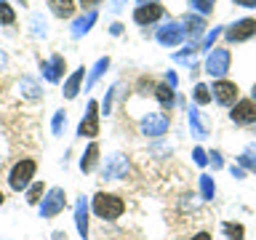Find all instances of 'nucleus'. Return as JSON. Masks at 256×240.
<instances>
[{"label": "nucleus", "instance_id": "1", "mask_svg": "<svg viewBox=\"0 0 256 240\" xmlns=\"http://www.w3.org/2000/svg\"><path fill=\"white\" fill-rule=\"evenodd\" d=\"M91 208L102 222H115L126 214V200L115 195V192H96L91 200Z\"/></svg>", "mask_w": 256, "mask_h": 240}, {"label": "nucleus", "instance_id": "2", "mask_svg": "<svg viewBox=\"0 0 256 240\" xmlns=\"http://www.w3.org/2000/svg\"><path fill=\"white\" fill-rule=\"evenodd\" d=\"M35 174H38V163L32 158H24L11 168V174H8V187H11L14 192L27 190L30 184L35 182Z\"/></svg>", "mask_w": 256, "mask_h": 240}, {"label": "nucleus", "instance_id": "3", "mask_svg": "<svg viewBox=\"0 0 256 240\" xmlns=\"http://www.w3.org/2000/svg\"><path fill=\"white\" fill-rule=\"evenodd\" d=\"M230 62H232V56H230L227 48H211V51H208V56H206V67H203V70H206L211 78L222 80V78L230 72Z\"/></svg>", "mask_w": 256, "mask_h": 240}, {"label": "nucleus", "instance_id": "4", "mask_svg": "<svg viewBox=\"0 0 256 240\" xmlns=\"http://www.w3.org/2000/svg\"><path fill=\"white\" fill-rule=\"evenodd\" d=\"M168 126H171V123H168L166 112H147V115L142 118V123H139L142 134L147 136V139H160V136H166Z\"/></svg>", "mask_w": 256, "mask_h": 240}, {"label": "nucleus", "instance_id": "5", "mask_svg": "<svg viewBox=\"0 0 256 240\" xmlns=\"http://www.w3.org/2000/svg\"><path fill=\"white\" fill-rule=\"evenodd\" d=\"M64 206H67L64 190L62 187H51L46 192V198L40 200V216H43V219H54V216H59L64 211Z\"/></svg>", "mask_w": 256, "mask_h": 240}, {"label": "nucleus", "instance_id": "6", "mask_svg": "<svg viewBox=\"0 0 256 240\" xmlns=\"http://www.w3.org/2000/svg\"><path fill=\"white\" fill-rule=\"evenodd\" d=\"M128 174H131V163H128V158L123 152H112L107 158V163H104V168H102V176L104 179H112V182L126 179Z\"/></svg>", "mask_w": 256, "mask_h": 240}, {"label": "nucleus", "instance_id": "7", "mask_svg": "<svg viewBox=\"0 0 256 240\" xmlns=\"http://www.w3.org/2000/svg\"><path fill=\"white\" fill-rule=\"evenodd\" d=\"M158 43L166 46V48H176L179 43H184L187 32H184V24L182 22H166L163 27H158Z\"/></svg>", "mask_w": 256, "mask_h": 240}, {"label": "nucleus", "instance_id": "8", "mask_svg": "<svg viewBox=\"0 0 256 240\" xmlns=\"http://www.w3.org/2000/svg\"><path fill=\"white\" fill-rule=\"evenodd\" d=\"M238 94L240 88L238 83H232V80H216V83L211 86V96L216 99V104H222V107H232V104L238 102Z\"/></svg>", "mask_w": 256, "mask_h": 240}, {"label": "nucleus", "instance_id": "9", "mask_svg": "<svg viewBox=\"0 0 256 240\" xmlns=\"http://www.w3.org/2000/svg\"><path fill=\"white\" fill-rule=\"evenodd\" d=\"M256 35V19H238L235 24H230L227 30H224V38L230 40V43H246V40H251Z\"/></svg>", "mask_w": 256, "mask_h": 240}, {"label": "nucleus", "instance_id": "10", "mask_svg": "<svg viewBox=\"0 0 256 240\" xmlns=\"http://www.w3.org/2000/svg\"><path fill=\"white\" fill-rule=\"evenodd\" d=\"M232 123L238 126H254L256 123V102L254 99H240L232 104V112H230Z\"/></svg>", "mask_w": 256, "mask_h": 240}, {"label": "nucleus", "instance_id": "11", "mask_svg": "<svg viewBox=\"0 0 256 240\" xmlns=\"http://www.w3.org/2000/svg\"><path fill=\"white\" fill-rule=\"evenodd\" d=\"M78 136H88V139H96L99 136V104L96 102H88V112L83 115V120H80L78 126Z\"/></svg>", "mask_w": 256, "mask_h": 240}, {"label": "nucleus", "instance_id": "12", "mask_svg": "<svg viewBox=\"0 0 256 240\" xmlns=\"http://www.w3.org/2000/svg\"><path fill=\"white\" fill-rule=\"evenodd\" d=\"M166 16V8L160 6V3H150V6H136V11H134V22L136 24H142V27H150V24H155L160 22Z\"/></svg>", "mask_w": 256, "mask_h": 240}, {"label": "nucleus", "instance_id": "13", "mask_svg": "<svg viewBox=\"0 0 256 240\" xmlns=\"http://www.w3.org/2000/svg\"><path fill=\"white\" fill-rule=\"evenodd\" d=\"M62 75H64V59L56 54V56H51V59L43 64V78L48 80V83H59Z\"/></svg>", "mask_w": 256, "mask_h": 240}, {"label": "nucleus", "instance_id": "14", "mask_svg": "<svg viewBox=\"0 0 256 240\" xmlns=\"http://www.w3.org/2000/svg\"><path fill=\"white\" fill-rule=\"evenodd\" d=\"M174 91H176V88H171L168 83H158L152 94H155V99L160 102V107H163V110H174V107H176V102H179Z\"/></svg>", "mask_w": 256, "mask_h": 240}, {"label": "nucleus", "instance_id": "15", "mask_svg": "<svg viewBox=\"0 0 256 240\" xmlns=\"http://www.w3.org/2000/svg\"><path fill=\"white\" fill-rule=\"evenodd\" d=\"M75 224H78V232H80V238H88V203H86V198H78V203H75Z\"/></svg>", "mask_w": 256, "mask_h": 240}, {"label": "nucleus", "instance_id": "16", "mask_svg": "<svg viewBox=\"0 0 256 240\" xmlns=\"http://www.w3.org/2000/svg\"><path fill=\"white\" fill-rule=\"evenodd\" d=\"M182 24H184V32H187L192 40H198V38L206 32V22H203V16H200V14H198V16H195V14H187Z\"/></svg>", "mask_w": 256, "mask_h": 240}, {"label": "nucleus", "instance_id": "17", "mask_svg": "<svg viewBox=\"0 0 256 240\" xmlns=\"http://www.w3.org/2000/svg\"><path fill=\"white\" fill-rule=\"evenodd\" d=\"M96 163H99V144L91 142V144H88V150L83 152V158H80V171L91 174L94 168H96Z\"/></svg>", "mask_w": 256, "mask_h": 240}, {"label": "nucleus", "instance_id": "18", "mask_svg": "<svg viewBox=\"0 0 256 240\" xmlns=\"http://www.w3.org/2000/svg\"><path fill=\"white\" fill-rule=\"evenodd\" d=\"M83 78H86V67L75 70V72L67 78V83H64V99H75L78 91H80V83H83Z\"/></svg>", "mask_w": 256, "mask_h": 240}, {"label": "nucleus", "instance_id": "19", "mask_svg": "<svg viewBox=\"0 0 256 240\" xmlns=\"http://www.w3.org/2000/svg\"><path fill=\"white\" fill-rule=\"evenodd\" d=\"M48 6H51L54 16H59V19H70L75 14V0H48Z\"/></svg>", "mask_w": 256, "mask_h": 240}, {"label": "nucleus", "instance_id": "20", "mask_svg": "<svg viewBox=\"0 0 256 240\" xmlns=\"http://www.w3.org/2000/svg\"><path fill=\"white\" fill-rule=\"evenodd\" d=\"M96 22V11H88L86 16H80V19L75 22V27H72V35L80 38V35H86L88 30H91V24Z\"/></svg>", "mask_w": 256, "mask_h": 240}, {"label": "nucleus", "instance_id": "21", "mask_svg": "<svg viewBox=\"0 0 256 240\" xmlns=\"http://www.w3.org/2000/svg\"><path fill=\"white\" fill-rule=\"evenodd\" d=\"M238 163H240V168H248V171L256 174V144L246 147L243 155H238Z\"/></svg>", "mask_w": 256, "mask_h": 240}, {"label": "nucleus", "instance_id": "22", "mask_svg": "<svg viewBox=\"0 0 256 240\" xmlns=\"http://www.w3.org/2000/svg\"><path fill=\"white\" fill-rule=\"evenodd\" d=\"M46 195V184L43 182H32L27 187V203L30 206H40V200Z\"/></svg>", "mask_w": 256, "mask_h": 240}, {"label": "nucleus", "instance_id": "23", "mask_svg": "<svg viewBox=\"0 0 256 240\" xmlns=\"http://www.w3.org/2000/svg\"><path fill=\"white\" fill-rule=\"evenodd\" d=\"M192 99H195V104H200V107H206V104L214 99V96H211V86H206V83H195Z\"/></svg>", "mask_w": 256, "mask_h": 240}, {"label": "nucleus", "instance_id": "24", "mask_svg": "<svg viewBox=\"0 0 256 240\" xmlns=\"http://www.w3.org/2000/svg\"><path fill=\"white\" fill-rule=\"evenodd\" d=\"M222 232H224V235H227L230 240H243V238H246V230H243V224L224 222V224H222Z\"/></svg>", "mask_w": 256, "mask_h": 240}, {"label": "nucleus", "instance_id": "25", "mask_svg": "<svg viewBox=\"0 0 256 240\" xmlns=\"http://www.w3.org/2000/svg\"><path fill=\"white\" fill-rule=\"evenodd\" d=\"M107 67H110V56H102V59L96 62V67L91 70V75H88V83H86V86L91 88V86L96 83V80H99V78L104 75V70H107Z\"/></svg>", "mask_w": 256, "mask_h": 240}, {"label": "nucleus", "instance_id": "26", "mask_svg": "<svg viewBox=\"0 0 256 240\" xmlns=\"http://www.w3.org/2000/svg\"><path fill=\"white\" fill-rule=\"evenodd\" d=\"M200 195H203V200H214V195H216V184L208 174L200 176Z\"/></svg>", "mask_w": 256, "mask_h": 240}, {"label": "nucleus", "instance_id": "27", "mask_svg": "<svg viewBox=\"0 0 256 240\" xmlns=\"http://www.w3.org/2000/svg\"><path fill=\"white\" fill-rule=\"evenodd\" d=\"M19 91H22L24 96H27V99H38V96H40V88H38V83H35V80H30V78H22Z\"/></svg>", "mask_w": 256, "mask_h": 240}, {"label": "nucleus", "instance_id": "28", "mask_svg": "<svg viewBox=\"0 0 256 240\" xmlns=\"http://www.w3.org/2000/svg\"><path fill=\"white\" fill-rule=\"evenodd\" d=\"M190 128H192V134H195L198 139H203V136L208 134L206 126L200 123V112H198V110H190Z\"/></svg>", "mask_w": 256, "mask_h": 240}, {"label": "nucleus", "instance_id": "29", "mask_svg": "<svg viewBox=\"0 0 256 240\" xmlns=\"http://www.w3.org/2000/svg\"><path fill=\"white\" fill-rule=\"evenodd\" d=\"M190 6H192V11H198L200 16H206V14H211L216 8V0H190Z\"/></svg>", "mask_w": 256, "mask_h": 240}, {"label": "nucleus", "instance_id": "30", "mask_svg": "<svg viewBox=\"0 0 256 240\" xmlns=\"http://www.w3.org/2000/svg\"><path fill=\"white\" fill-rule=\"evenodd\" d=\"M0 22L3 24H14L16 22V14H14V8L6 3V0H0Z\"/></svg>", "mask_w": 256, "mask_h": 240}, {"label": "nucleus", "instance_id": "31", "mask_svg": "<svg viewBox=\"0 0 256 240\" xmlns=\"http://www.w3.org/2000/svg\"><path fill=\"white\" fill-rule=\"evenodd\" d=\"M222 35V27H214L211 32H208V35L203 38V43H200V51H211V46H214V40Z\"/></svg>", "mask_w": 256, "mask_h": 240}, {"label": "nucleus", "instance_id": "32", "mask_svg": "<svg viewBox=\"0 0 256 240\" xmlns=\"http://www.w3.org/2000/svg\"><path fill=\"white\" fill-rule=\"evenodd\" d=\"M198 51H200V46L195 43V40H192V43H190L187 48H184V51H179V54H174V59H176V62H187V59H190V54L195 56Z\"/></svg>", "mask_w": 256, "mask_h": 240}, {"label": "nucleus", "instance_id": "33", "mask_svg": "<svg viewBox=\"0 0 256 240\" xmlns=\"http://www.w3.org/2000/svg\"><path fill=\"white\" fill-rule=\"evenodd\" d=\"M155 80H152L150 75H144V78H139V83H136V91L139 94H150V91H155Z\"/></svg>", "mask_w": 256, "mask_h": 240}, {"label": "nucleus", "instance_id": "34", "mask_svg": "<svg viewBox=\"0 0 256 240\" xmlns=\"http://www.w3.org/2000/svg\"><path fill=\"white\" fill-rule=\"evenodd\" d=\"M64 123H67V115H64V110H59V112L54 115V123H51V128H54V136H59V134H62Z\"/></svg>", "mask_w": 256, "mask_h": 240}, {"label": "nucleus", "instance_id": "35", "mask_svg": "<svg viewBox=\"0 0 256 240\" xmlns=\"http://www.w3.org/2000/svg\"><path fill=\"white\" fill-rule=\"evenodd\" d=\"M115 94H118V86H112L107 96H104V102H102V110H104V115H110V110H112V99H115Z\"/></svg>", "mask_w": 256, "mask_h": 240}, {"label": "nucleus", "instance_id": "36", "mask_svg": "<svg viewBox=\"0 0 256 240\" xmlns=\"http://www.w3.org/2000/svg\"><path fill=\"white\" fill-rule=\"evenodd\" d=\"M206 155H208V152H206L203 147H195V150H192V158H195V163H198L200 168L208 163V158H206Z\"/></svg>", "mask_w": 256, "mask_h": 240}, {"label": "nucleus", "instance_id": "37", "mask_svg": "<svg viewBox=\"0 0 256 240\" xmlns=\"http://www.w3.org/2000/svg\"><path fill=\"white\" fill-rule=\"evenodd\" d=\"M208 155H211V158H208V160H211V163H214V168H222L224 166V160H222V152H208Z\"/></svg>", "mask_w": 256, "mask_h": 240}, {"label": "nucleus", "instance_id": "38", "mask_svg": "<svg viewBox=\"0 0 256 240\" xmlns=\"http://www.w3.org/2000/svg\"><path fill=\"white\" fill-rule=\"evenodd\" d=\"M166 83L171 86V88L179 86V78H176V72H174V70H168V72H166Z\"/></svg>", "mask_w": 256, "mask_h": 240}, {"label": "nucleus", "instance_id": "39", "mask_svg": "<svg viewBox=\"0 0 256 240\" xmlns=\"http://www.w3.org/2000/svg\"><path fill=\"white\" fill-rule=\"evenodd\" d=\"M128 3V0H112V6H110V11L112 14H118V11H123V6Z\"/></svg>", "mask_w": 256, "mask_h": 240}, {"label": "nucleus", "instance_id": "40", "mask_svg": "<svg viewBox=\"0 0 256 240\" xmlns=\"http://www.w3.org/2000/svg\"><path fill=\"white\" fill-rule=\"evenodd\" d=\"M232 3L240 8H256V0H232Z\"/></svg>", "mask_w": 256, "mask_h": 240}, {"label": "nucleus", "instance_id": "41", "mask_svg": "<svg viewBox=\"0 0 256 240\" xmlns=\"http://www.w3.org/2000/svg\"><path fill=\"white\" fill-rule=\"evenodd\" d=\"M232 176H235V179H246V171H243V168H235V166H232Z\"/></svg>", "mask_w": 256, "mask_h": 240}, {"label": "nucleus", "instance_id": "42", "mask_svg": "<svg viewBox=\"0 0 256 240\" xmlns=\"http://www.w3.org/2000/svg\"><path fill=\"white\" fill-rule=\"evenodd\" d=\"M190 240H211V235H208V232H198V235H192Z\"/></svg>", "mask_w": 256, "mask_h": 240}, {"label": "nucleus", "instance_id": "43", "mask_svg": "<svg viewBox=\"0 0 256 240\" xmlns=\"http://www.w3.org/2000/svg\"><path fill=\"white\" fill-rule=\"evenodd\" d=\"M123 32V24H112V35H120Z\"/></svg>", "mask_w": 256, "mask_h": 240}, {"label": "nucleus", "instance_id": "44", "mask_svg": "<svg viewBox=\"0 0 256 240\" xmlns=\"http://www.w3.org/2000/svg\"><path fill=\"white\" fill-rule=\"evenodd\" d=\"M54 240H67V235L64 232H54Z\"/></svg>", "mask_w": 256, "mask_h": 240}, {"label": "nucleus", "instance_id": "45", "mask_svg": "<svg viewBox=\"0 0 256 240\" xmlns=\"http://www.w3.org/2000/svg\"><path fill=\"white\" fill-rule=\"evenodd\" d=\"M139 6H150V3H160V0H136Z\"/></svg>", "mask_w": 256, "mask_h": 240}, {"label": "nucleus", "instance_id": "46", "mask_svg": "<svg viewBox=\"0 0 256 240\" xmlns=\"http://www.w3.org/2000/svg\"><path fill=\"white\" fill-rule=\"evenodd\" d=\"M80 3H83V8H86V6H94V3H99V0H80Z\"/></svg>", "mask_w": 256, "mask_h": 240}, {"label": "nucleus", "instance_id": "47", "mask_svg": "<svg viewBox=\"0 0 256 240\" xmlns=\"http://www.w3.org/2000/svg\"><path fill=\"white\" fill-rule=\"evenodd\" d=\"M3 64H6V54L0 51V67H3Z\"/></svg>", "mask_w": 256, "mask_h": 240}, {"label": "nucleus", "instance_id": "48", "mask_svg": "<svg viewBox=\"0 0 256 240\" xmlns=\"http://www.w3.org/2000/svg\"><path fill=\"white\" fill-rule=\"evenodd\" d=\"M6 203V195H3V192H0V206H3Z\"/></svg>", "mask_w": 256, "mask_h": 240}, {"label": "nucleus", "instance_id": "49", "mask_svg": "<svg viewBox=\"0 0 256 240\" xmlns=\"http://www.w3.org/2000/svg\"><path fill=\"white\" fill-rule=\"evenodd\" d=\"M251 94H254V102H256V83H254V91Z\"/></svg>", "mask_w": 256, "mask_h": 240}]
</instances>
